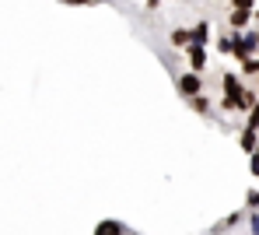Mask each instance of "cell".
<instances>
[{"mask_svg": "<svg viewBox=\"0 0 259 235\" xmlns=\"http://www.w3.org/2000/svg\"><path fill=\"white\" fill-rule=\"evenodd\" d=\"M63 4H74V7H84V4H95V0H63Z\"/></svg>", "mask_w": 259, "mask_h": 235, "instance_id": "cell-19", "label": "cell"}, {"mask_svg": "<svg viewBox=\"0 0 259 235\" xmlns=\"http://www.w3.org/2000/svg\"><path fill=\"white\" fill-rule=\"evenodd\" d=\"M242 221H249V211H235V214H228L224 221H217V225H214V235H221V232H231V228H238Z\"/></svg>", "mask_w": 259, "mask_h": 235, "instance_id": "cell-5", "label": "cell"}, {"mask_svg": "<svg viewBox=\"0 0 259 235\" xmlns=\"http://www.w3.org/2000/svg\"><path fill=\"white\" fill-rule=\"evenodd\" d=\"M249 127H259V105L252 109V112H249Z\"/></svg>", "mask_w": 259, "mask_h": 235, "instance_id": "cell-18", "label": "cell"}, {"mask_svg": "<svg viewBox=\"0 0 259 235\" xmlns=\"http://www.w3.org/2000/svg\"><path fill=\"white\" fill-rule=\"evenodd\" d=\"M242 77H259V56L242 60Z\"/></svg>", "mask_w": 259, "mask_h": 235, "instance_id": "cell-13", "label": "cell"}, {"mask_svg": "<svg viewBox=\"0 0 259 235\" xmlns=\"http://www.w3.org/2000/svg\"><path fill=\"white\" fill-rule=\"evenodd\" d=\"M186 60H189V70L193 74H203L207 70V49L203 46H189L186 49Z\"/></svg>", "mask_w": 259, "mask_h": 235, "instance_id": "cell-3", "label": "cell"}, {"mask_svg": "<svg viewBox=\"0 0 259 235\" xmlns=\"http://www.w3.org/2000/svg\"><path fill=\"white\" fill-rule=\"evenodd\" d=\"M168 43H172V49H189L193 46V28H172Z\"/></svg>", "mask_w": 259, "mask_h": 235, "instance_id": "cell-11", "label": "cell"}, {"mask_svg": "<svg viewBox=\"0 0 259 235\" xmlns=\"http://www.w3.org/2000/svg\"><path fill=\"white\" fill-rule=\"evenodd\" d=\"M221 88H224L228 98H238V95L245 92V88H242V74H231V70H228V74L221 77Z\"/></svg>", "mask_w": 259, "mask_h": 235, "instance_id": "cell-6", "label": "cell"}, {"mask_svg": "<svg viewBox=\"0 0 259 235\" xmlns=\"http://www.w3.org/2000/svg\"><path fill=\"white\" fill-rule=\"evenodd\" d=\"M238 141H242V151H249V158H252L256 147H259V127H249V123H245V130H242Z\"/></svg>", "mask_w": 259, "mask_h": 235, "instance_id": "cell-8", "label": "cell"}, {"mask_svg": "<svg viewBox=\"0 0 259 235\" xmlns=\"http://www.w3.org/2000/svg\"><path fill=\"white\" fill-rule=\"evenodd\" d=\"M249 235H259V211L249 214Z\"/></svg>", "mask_w": 259, "mask_h": 235, "instance_id": "cell-16", "label": "cell"}, {"mask_svg": "<svg viewBox=\"0 0 259 235\" xmlns=\"http://www.w3.org/2000/svg\"><path fill=\"white\" fill-rule=\"evenodd\" d=\"M189 109L200 112V116H210V112H214V102H210L207 95H200V98H189Z\"/></svg>", "mask_w": 259, "mask_h": 235, "instance_id": "cell-12", "label": "cell"}, {"mask_svg": "<svg viewBox=\"0 0 259 235\" xmlns=\"http://www.w3.org/2000/svg\"><path fill=\"white\" fill-rule=\"evenodd\" d=\"M245 211H249V214H256V211H259V189L256 186L245 193Z\"/></svg>", "mask_w": 259, "mask_h": 235, "instance_id": "cell-14", "label": "cell"}, {"mask_svg": "<svg viewBox=\"0 0 259 235\" xmlns=\"http://www.w3.org/2000/svg\"><path fill=\"white\" fill-rule=\"evenodd\" d=\"M224 56H235V49H238V32H221L217 35V43H214Z\"/></svg>", "mask_w": 259, "mask_h": 235, "instance_id": "cell-9", "label": "cell"}, {"mask_svg": "<svg viewBox=\"0 0 259 235\" xmlns=\"http://www.w3.org/2000/svg\"><path fill=\"white\" fill-rule=\"evenodd\" d=\"M161 7V0H147V11H158Z\"/></svg>", "mask_w": 259, "mask_h": 235, "instance_id": "cell-20", "label": "cell"}, {"mask_svg": "<svg viewBox=\"0 0 259 235\" xmlns=\"http://www.w3.org/2000/svg\"><path fill=\"white\" fill-rule=\"evenodd\" d=\"M207 43H210V21H207V18H200V21L193 25V46H203V49H207Z\"/></svg>", "mask_w": 259, "mask_h": 235, "instance_id": "cell-10", "label": "cell"}, {"mask_svg": "<svg viewBox=\"0 0 259 235\" xmlns=\"http://www.w3.org/2000/svg\"><path fill=\"white\" fill-rule=\"evenodd\" d=\"M256 49H259L256 28H249V32H238V49H235V56H238V60H249V56H256Z\"/></svg>", "mask_w": 259, "mask_h": 235, "instance_id": "cell-2", "label": "cell"}, {"mask_svg": "<svg viewBox=\"0 0 259 235\" xmlns=\"http://www.w3.org/2000/svg\"><path fill=\"white\" fill-rule=\"evenodd\" d=\"M231 11H252L256 14V0H231Z\"/></svg>", "mask_w": 259, "mask_h": 235, "instance_id": "cell-15", "label": "cell"}, {"mask_svg": "<svg viewBox=\"0 0 259 235\" xmlns=\"http://www.w3.org/2000/svg\"><path fill=\"white\" fill-rule=\"evenodd\" d=\"M175 88H179V95H182L186 102H189V98H200V95H203V74H193V70H189V74H179V77H175Z\"/></svg>", "mask_w": 259, "mask_h": 235, "instance_id": "cell-1", "label": "cell"}, {"mask_svg": "<svg viewBox=\"0 0 259 235\" xmlns=\"http://www.w3.org/2000/svg\"><path fill=\"white\" fill-rule=\"evenodd\" d=\"M249 172H252V176L259 179V158H249Z\"/></svg>", "mask_w": 259, "mask_h": 235, "instance_id": "cell-17", "label": "cell"}, {"mask_svg": "<svg viewBox=\"0 0 259 235\" xmlns=\"http://www.w3.org/2000/svg\"><path fill=\"white\" fill-rule=\"evenodd\" d=\"M252 18H256L252 11H231V14H228V28H231V32H245V28L252 25Z\"/></svg>", "mask_w": 259, "mask_h": 235, "instance_id": "cell-4", "label": "cell"}, {"mask_svg": "<svg viewBox=\"0 0 259 235\" xmlns=\"http://www.w3.org/2000/svg\"><path fill=\"white\" fill-rule=\"evenodd\" d=\"M95 235H133V232H130L123 221H112V218H105V221H98V225H95Z\"/></svg>", "mask_w": 259, "mask_h": 235, "instance_id": "cell-7", "label": "cell"}, {"mask_svg": "<svg viewBox=\"0 0 259 235\" xmlns=\"http://www.w3.org/2000/svg\"><path fill=\"white\" fill-rule=\"evenodd\" d=\"M256 85H259V77H256Z\"/></svg>", "mask_w": 259, "mask_h": 235, "instance_id": "cell-22", "label": "cell"}, {"mask_svg": "<svg viewBox=\"0 0 259 235\" xmlns=\"http://www.w3.org/2000/svg\"><path fill=\"white\" fill-rule=\"evenodd\" d=\"M252 158H259V147H256V154H252Z\"/></svg>", "mask_w": 259, "mask_h": 235, "instance_id": "cell-21", "label": "cell"}]
</instances>
